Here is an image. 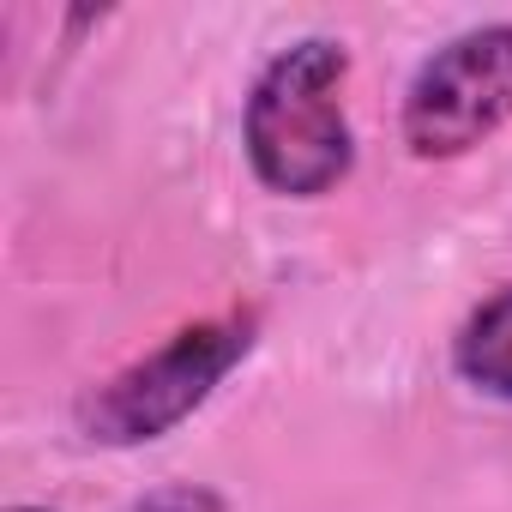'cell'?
I'll list each match as a JSON object with an SVG mask.
<instances>
[{
	"label": "cell",
	"instance_id": "obj_1",
	"mask_svg": "<svg viewBox=\"0 0 512 512\" xmlns=\"http://www.w3.org/2000/svg\"><path fill=\"white\" fill-rule=\"evenodd\" d=\"M344 79H350V55L332 37H302L260 67L247 91L241 139L253 175L272 193L320 199L350 175L356 139L344 115Z\"/></svg>",
	"mask_w": 512,
	"mask_h": 512
},
{
	"label": "cell",
	"instance_id": "obj_2",
	"mask_svg": "<svg viewBox=\"0 0 512 512\" xmlns=\"http://www.w3.org/2000/svg\"><path fill=\"white\" fill-rule=\"evenodd\" d=\"M253 350V320L247 314H223V320H199L187 332H175L163 350L139 356L133 368H121L115 380H103L97 392L79 398V428L97 446H139L169 434L175 422H187L211 386Z\"/></svg>",
	"mask_w": 512,
	"mask_h": 512
},
{
	"label": "cell",
	"instance_id": "obj_3",
	"mask_svg": "<svg viewBox=\"0 0 512 512\" xmlns=\"http://www.w3.org/2000/svg\"><path fill=\"white\" fill-rule=\"evenodd\" d=\"M512 121V25H476L434 49L404 91V145L416 157H464Z\"/></svg>",
	"mask_w": 512,
	"mask_h": 512
},
{
	"label": "cell",
	"instance_id": "obj_4",
	"mask_svg": "<svg viewBox=\"0 0 512 512\" xmlns=\"http://www.w3.org/2000/svg\"><path fill=\"white\" fill-rule=\"evenodd\" d=\"M452 368H458L476 392L512 404V284L494 290V296L464 320V332H458V344H452Z\"/></svg>",
	"mask_w": 512,
	"mask_h": 512
},
{
	"label": "cell",
	"instance_id": "obj_5",
	"mask_svg": "<svg viewBox=\"0 0 512 512\" xmlns=\"http://www.w3.org/2000/svg\"><path fill=\"white\" fill-rule=\"evenodd\" d=\"M13 512H37V506H13Z\"/></svg>",
	"mask_w": 512,
	"mask_h": 512
}]
</instances>
